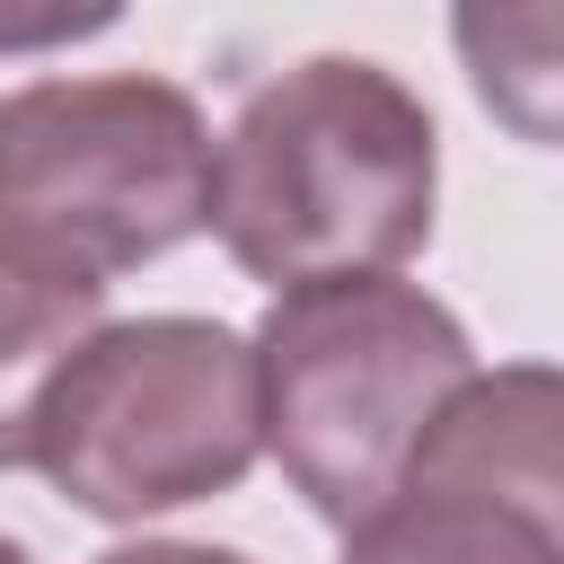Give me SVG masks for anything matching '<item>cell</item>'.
<instances>
[{
	"label": "cell",
	"mask_w": 564,
	"mask_h": 564,
	"mask_svg": "<svg viewBox=\"0 0 564 564\" xmlns=\"http://www.w3.org/2000/svg\"><path fill=\"white\" fill-rule=\"evenodd\" d=\"M264 458L256 352L220 317H106L44 388L26 467L88 520H159L247 485Z\"/></svg>",
	"instance_id": "obj_4"
},
{
	"label": "cell",
	"mask_w": 564,
	"mask_h": 564,
	"mask_svg": "<svg viewBox=\"0 0 564 564\" xmlns=\"http://www.w3.org/2000/svg\"><path fill=\"white\" fill-rule=\"evenodd\" d=\"M0 564H35V555H26V546H18V538H0Z\"/></svg>",
	"instance_id": "obj_9"
},
{
	"label": "cell",
	"mask_w": 564,
	"mask_h": 564,
	"mask_svg": "<svg viewBox=\"0 0 564 564\" xmlns=\"http://www.w3.org/2000/svg\"><path fill=\"white\" fill-rule=\"evenodd\" d=\"M115 9H35V18H9L0 9V53H35V44H79V35H106Z\"/></svg>",
	"instance_id": "obj_7"
},
{
	"label": "cell",
	"mask_w": 564,
	"mask_h": 564,
	"mask_svg": "<svg viewBox=\"0 0 564 564\" xmlns=\"http://www.w3.org/2000/svg\"><path fill=\"white\" fill-rule=\"evenodd\" d=\"M212 212V123L176 79L62 70L0 97V247L115 291Z\"/></svg>",
	"instance_id": "obj_3"
},
{
	"label": "cell",
	"mask_w": 564,
	"mask_h": 564,
	"mask_svg": "<svg viewBox=\"0 0 564 564\" xmlns=\"http://www.w3.org/2000/svg\"><path fill=\"white\" fill-rule=\"evenodd\" d=\"M88 564H247L238 546H203V538H132V546H106Z\"/></svg>",
	"instance_id": "obj_8"
},
{
	"label": "cell",
	"mask_w": 564,
	"mask_h": 564,
	"mask_svg": "<svg viewBox=\"0 0 564 564\" xmlns=\"http://www.w3.org/2000/svg\"><path fill=\"white\" fill-rule=\"evenodd\" d=\"M564 397L546 361L476 370L335 564H564Z\"/></svg>",
	"instance_id": "obj_5"
},
{
	"label": "cell",
	"mask_w": 564,
	"mask_h": 564,
	"mask_svg": "<svg viewBox=\"0 0 564 564\" xmlns=\"http://www.w3.org/2000/svg\"><path fill=\"white\" fill-rule=\"evenodd\" d=\"M441 203L432 106L370 53H308L212 141L203 229L264 291L397 273Z\"/></svg>",
	"instance_id": "obj_1"
},
{
	"label": "cell",
	"mask_w": 564,
	"mask_h": 564,
	"mask_svg": "<svg viewBox=\"0 0 564 564\" xmlns=\"http://www.w3.org/2000/svg\"><path fill=\"white\" fill-rule=\"evenodd\" d=\"M247 352L264 449L326 529L379 511L432 414L485 370L458 308L397 273L273 291Z\"/></svg>",
	"instance_id": "obj_2"
},
{
	"label": "cell",
	"mask_w": 564,
	"mask_h": 564,
	"mask_svg": "<svg viewBox=\"0 0 564 564\" xmlns=\"http://www.w3.org/2000/svg\"><path fill=\"white\" fill-rule=\"evenodd\" d=\"M106 326V291H79L26 256L0 247V467H26V432L35 405L53 388V370Z\"/></svg>",
	"instance_id": "obj_6"
}]
</instances>
